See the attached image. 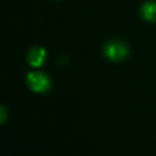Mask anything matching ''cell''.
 I'll return each mask as SVG.
<instances>
[{"label": "cell", "instance_id": "1", "mask_svg": "<svg viewBox=\"0 0 156 156\" xmlns=\"http://www.w3.org/2000/svg\"><path fill=\"white\" fill-rule=\"evenodd\" d=\"M104 52L107 58L115 62H119L128 56V46L121 40H110L104 46Z\"/></svg>", "mask_w": 156, "mask_h": 156}, {"label": "cell", "instance_id": "3", "mask_svg": "<svg viewBox=\"0 0 156 156\" xmlns=\"http://www.w3.org/2000/svg\"><path fill=\"white\" fill-rule=\"evenodd\" d=\"M44 58H45V50H44L43 48L34 46V48H32V49L28 51L27 60H28L29 65L33 66V67H39V66H41L43 62H44Z\"/></svg>", "mask_w": 156, "mask_h": 156}, {"label": "cell", "instance_id": "2", "mask_svg": "<svg viewBox=\"0 0 156 156\" xmlns=\"http://www.w3.org/2000/svg\"><path fill=\"white\" fill-rule=\"evenodd\" d=\"M27 83L37 93H45L50 89V79L43 72H29L27 74Z\"/></svg>", "mask_w": 156, "mask_h": 156}, {"label": "cell", "instance_id": "4", "mask_svg": "<svg viewBox=\"0 0 156 156\" xmlns=\"http://www.w3.org/2000/svg\"><path fill=\"white\" fill-rule=\"evenodd\" d=\"M141 16L144 20L149 22H155L156 21V1L154 0L146 1L141 6Z\"/></svg>", "mask_w": 156, "mask_h": 156}]
</instances>
